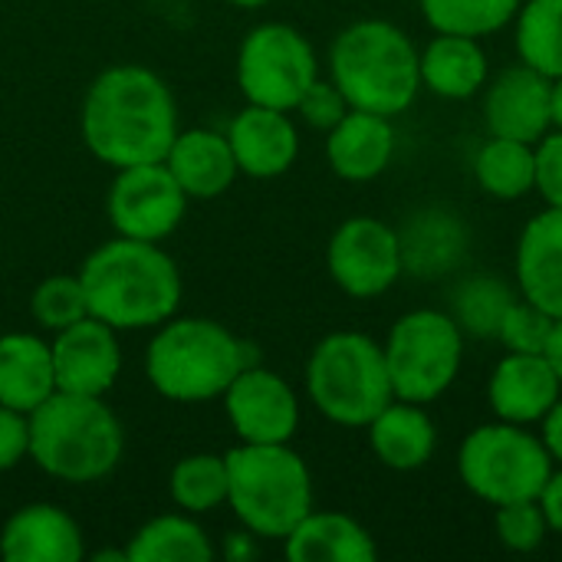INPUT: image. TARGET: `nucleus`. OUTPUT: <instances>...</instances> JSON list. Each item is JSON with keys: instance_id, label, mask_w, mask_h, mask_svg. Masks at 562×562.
<instances>
[{"instance_id": "nucleus-1", "label": "nucleus", "mask_w": 562, "mask_h": 562, "mask_svg": "<svg viewBox=\"0 0 562 562\" xmlns=\"http://www.w3.org/2000/svg\"><path fill=\"white\" fill-rule=\"evenodd\" d=\"M86 148L109 168L161 161L178 135V102L168 82L138 63L102 69L79 109Z\"/></svg>"}, {"instance_id": "nucleus-2", "label": "nucleus", "mask_w": 562, "mask_h": 562, "mask_svg": "<svg viewBox=\"0 0 562 562\" xmlns=\"http://www.w3.org/2000/svg\"><path fill=\"white\" fill-rule=\"evenodd\" d=\"M79 280L89 313L119 333L155 329L181 306L178 263L151 240L115 234L82 260Z\"/></svg>"}, {"instance_id": "nucleus-3", "label": "nucleus", "mask_w": 562, "mask_h": 562, "mask_svg": "<svg viewBox=\"0 0 562 562\" xmlns=\"http://www.w3.org/2000/svg\"><path fill=\"white\" fill-rule=\"evenodd\" d=\"M125 454L119 415L95 395L53 392L30 412V461L63 484H95Z\"/></svg>"}, {"instance_id": "nucleus-4", "label": "nucleus", "mask_w": 562, "mask_h": 562, "mask_svg": "<svg viewBox=\"0 0 562 562\" xmlns=\"http://www.w3.org/2000/svg\"><path fill=\"white\" fill-rule=\"evenodd\" d=\"M329 79L352 109L395 119L422 92L418 46L389 20H356L329 46Z\"/></svg>"}, {"instance_id": "nucleus-5", "label": "nucleus", "mask_w": 562, "mask_h": 562, "mask_svg": "<svg viewBox=\"0 0 562 562\" xmlns=\"http://www.w3.org/2000/svg\"><path fill=\"white\" fill-rule=\"evenodd\" d=\"M244 366H250L247 346L207 316L165 319L145 349L148 385L178 405L221 398Z\"/></svg>"}, {"instance_id": "nucleus-6", "label": "nucleus", "mask_w": 562, "mask_h": 562, "mask_svg": "<svg viewBox=\"0 0 562 562\" xmlns=\"http://www.w3.org/2000/svg\"><path fill=\"white\" fill-rule=\"evenodd\" d=\"M227 507L257 540H286L313 510V474L290 445L227 451Z\"/></svg>"}, {"instance_id": "nucleus-7", "label": "nucleus", "mask_w": 562, "mask_h": 562, "mask_svg": "<svg viewBox=\"0 0 562 562\" xmlns=\"http://www.w3.org/2000/svg\"><path fill=\"white\" fill-rule=\"evenodd\" d=\"M306 395L339 428H366L395 402L385 349L366 333H329L306 359Z\"/></svg>"}, {"instance_id": "nucleus-8", "label": "nucleus", "mask_w": 562, "mask_h": 562, "mask_svg": "<svg viewBox=\"0 0 562 562\" xmlns=\"http://www.w3.org/2000/svg\"><path fill=\"white\" fill-rule=\"evenodd\" d=\"M553 458L540 435L527 425L491 422L477 425L458 451L461 484L484 504L504 507L514 501H537L553 474Z\"/></svg>"}, {"instance_id": "nucleus-9", "label": "nucleus", "mask_w": 562, "mask_h": 562, "mask_svg": "<svg viewBox=\"0 0 562 562\" xmlns=\"http://www.w3.org/2000/svg\"><path fill=\"white\" fill-rule=\"evenodd\" d=\"M382 349L395 398L415 405L438 402L464 366V333L445 310L425 306L398 316Z\"/></svg>"}, {"instance_id": "nucleus-10", "label": "nucleus", "mask_w": 562, "mask_h": 562, "mask_svg": "<svg viewBox=\"0 0 562 562\" xmlns=\"http://www.w3.org/2000/svg\"><path fill=\"white\" fill-rule=\"evenodd\" d=\"M234 76L247 102L293 112L303 92L319 79V59L296 26L267 20L240 40Z\"/></svg>"}, {"instance_id": "nucleus-11", "label": "nucleus", "mask_w": 562, "mask_h": 562, "mask_svg": "<svg viewBox=\"0 0 562 562\" xmlns=\"http://www.w3.org/2000/svg\"><path fill=\"white\" fill-rule=\"evenodd\" d=\"M326 270L346 296L375 300L389 293L405 273L402 237L392 224L379 217H349L329 237Z\"/></svg>"}, {"instance_id": "nucleus-12", "label": "nucleus", "mask_w": 562, "mask_h": 562, "mask_svg": "<svg viewBox=\"0 0 562 562\" xmlns=\"http://www.w3.org/2000/svg\"><path fill=\"white\" fill-rule=\"evenodd\" d=\"M105 211L119 237L161 244L181 227L188 214V194L165 161H145L115 171L105 194Z\"/></svg>"}, {"instance_id": "nucleus-13", "label": "nucleus", "mask_w": 562, "mask_h": 562, "mask_svg": "<svg viewBox=\"0 0 562 562\" xmlns=\"http://www.w3.org/2000/svg\"><path fill=\"white\" fill-rule=\"evenodd\" d=\"M224 415L244 445H290L300 431V398L293 385L257 362L244 366L221 395Z\"/></svg>"}, {"instance_id": "nucleus-14", "label": "nucleus", "mask_w": 562, "mask_h": 562, "mask_svg": "<svg viewBox=\"0 0 562 562\" xmlns=\"http://www.w3.org/2000/svg\"><path fill=\"white\" fill-rule=\"evenodd\" d=\"M53 375L56 392L105 398L122 375L119 329L95 316H86L59 333H53Z\"/></svg>"}, {"instance_id": "nucleus-15", "label": "nucleus", "mask_w": 562, "mask_h": 562, "mask_svg": "<svg viewBox=\"0 0 562 562\" xmlns=\"http://www.w3.org/2000/svg\"><path fill=\"white\" fill-rule=\"evenodd\" d=\"M553 79L517 63L484 86V125L491 135L537 145L553 128Z\"/></svg>"}, {"instance_id": "nucleus-16", "label": "nucleus", "mask_w": 562, "mask_h": 562, "mask_svg": "<svg viewBox=\"0 0 562 562\" xmlns=\"http://www.w3.org/2000/svg\"><path fill=\"white\" fill-rule=\"evenodd\" d=\"M227 142L240 175L270 181L286 175L300 158V128L290 112L247 102L227 125Z\"/></svg>"}, {"instance_id": "nucleus-17", "label": "nucleus", "mask_w": 562, "mask_h": 562, "mask_svg": "<svg viewBox=\"0 0 562 562\" xmlns=\"http://www.w3.org/2000/svg\"><path fill=\"white\" fill-rule=\"evenodd\" d=\"M560 398V375L543 352H507L487 379V405L497 422L533 428Z\"/></svg>"}, {"instance_id": "nucleus-18", "label": "nucleus", "mask_w": 562, "mask_h": 562, "mask_svg": "<svg viewBox=\"0 0 562 562\" xmlns=\"http://www.w3.org/2000/svg\"><path fill=\"white\" fill-rule=\"evenodd\" d=\"M0 557L7 562H79L86 537L79 520L56 504H23L0 527Z\"/></svg>"}, {"instance_id": "nucleus-19", "label": "nucleus", "mask_w": 562, "mask_h": 562, "mask_svg": "<svg viewBox=\"0 0 562 562\" xmlns=\"http://www.w3.org/2000/svg\"><path fill=\"white\" fill-rule=\"evenodd\" d=\"M517 293L550 316H562V207H543L527 221L514 257Z\"/></svg>"}, {"instance_id": "nucleus-20", "label": "nucleus", "mask_w": 562, "mask_h": 562, "mask_svg": "<svg viewBox=\"0 0 562 562\" xmlns=\"http://www.w3.org/2000/svg\"><path fill=\"white\" fill-rule=\"evenodd\" d=\"M395 158V125L389 115L349 109L326 132V161L336 178L366 184L389 171Z\"/></svg>"}, {"instance_id": "nucleus-21", "label": "nucleus", "mask_w": 562, "mask_h": 562, "mask_svg": "<svg viewBox=\"0 0 562 562\" xmlns=\"http://www.w3.org/2000/svg\"><path fill=\"white\" fill-rule=\"evenodd\" d=\"M161 161L168 165L188 201H214L227 194L240 175L227 135L214 128H178Z\"/></svg>"}, {"instance_id": "nucleus-22", "label": "nucleus", "mask_w": 562, "mask_h": 562, "mask_svg": "<svg viewBox=\"0 0 562 562\" xmlns=\"http://www.w3.org/2000/svg\"><path fill=\"white\" fill-rule=\"evenodd\" d=\"M422 89L438 99L461 102L484 92L491 79V59L477 36L435 33L425 49H418Z\"/></svg>"}, {"instance_id": "nucleus-23", "label": "nucleus", "mask_w": 562, "mask_h": 562, "mask_svg": "<svg viewBox=\"0 0 562 562\" xmlns=\"http://www.w3.org/2000/svg\"><path fill=\"white\" fill-rule=\"evenodd\" d=\"M369 448L389 471H418L438 451V425L425 405L389 402L369 425Z\"/></svg>"}, {"instance_id": "nucleus-24", "label": "nucleus", "mask_w": 562, "mask_h": 562, "mask_svg": "<svg viewBox=\"0 0 562 562\" xmlns=\"http://www.w3.org/2000/svg\"><path fill=\"white\" fill-rule=\"evenodd\" d=\"M290 562H372L375 537L342 510H310L283 540Z\"/></svg>"}, {"instance_id": "nucleus-25", "label": "nucleus", "mask_w": 562, "mask_h": 562, "mask_svg": "<svg viewBox=\"0 0 562 562\" xmlns=\"http://www.w3.org/2000/svg\"><path fill=\"white\" fill-rule=\"evenodd\" d=\"M56 392L53 349L36 333L0 336V405L30 415Z\"/></svg>"}, {"instance_id": "nucleus-26", "label": "nucleus", "mask_w": 562, "mask_h": 562, "mask_svg": "<svg viewBox=\"0 0 562 562\" xmlns=\"http://www.w3.org/2000/svg\"><path fill=\"white\" fill-rule=\"evenodd\" d=\"M402 237V254H405V270L415 277H445L451 273L468 250V227L458 214L445 207H428L412 217Z\"/></svg>"}, {"instance_id": "nucleus-27", "label": "nucleus", "mask_w": 562, "mask_h": 562, "mask_svg": "<svg viewBox=\"0 0 562 562\" xmlns=\"http://www.w3.org/2000/svg\"><path fill=\"white\" fill-rule=\"evenodd\" d=\"M214 557L207 530L184 510L145 520L125 543L128 562H211Z\"/></svg>"}, {"instance_id": "nucleus-28", "label": "nucleus", "mask_w": 562, "mask_h": 562, "mask_svg": "<svg viewBox=\"0 0 562 562\" xmlns=\"http://www.w3.org/2000/svg\"><path fill=\"white\" fill-rule=\"evenodd\" d=\"M474 181L497 201H520L537 188V145L491 135L474 155Z\"/></svg>"}, {"instance_id": "nucleus-29", "label": "nucleus", "mask_w": 562, "mask_h": 562, "mask_svg": "<svg viewBox=\"0 0 562 562\" xmlns=\"http://www.w3.org/2000/svg\"><path fill=\"white\" fill-rule=\"evenodd\" d=\"M514 46L524 66L562 76V0H524L514 16Z\"/></svg>"}, {"instance_id": "nucleus-30", "label": "nucleus", "mask_w": 562, "mask_h": 562, "mask_svg": "<svg viewBox=\"0 0 562 562\" xmlns=\"http://www.w3.org/2000/svg\"><path fill=\"white\" fill-rule=\"evenodd\" d=\"M171 504L191 517H204L227 504V454H184L168 474Z\"/></svg>"}, {"instance_id": "nucleus-31", "label": "nucleus", "mask_w": 562, "mask_h": 562, "mask_svg": "<svg viewBox=\"0 0 562 562\" xmlns=\"http://www.w3.org/2000/svg\"><path fill=\"white\" fill-rule=\"evenodd\" d=\"M422 16L435 33L494 36L507 30L524 0H418Z\"/></svg>"}, {"instance_id": "nucleus-32", "label": "nucleus", "mask_w": 562, "mask_h": 562, "mask_svg": "<svg viewBox=\"0 0 562 562\" xmlns=\"http://www.w3.org/2000/svg\"><path fill=\"white\" fill-rule=\"evenodd\" d=\"M520 293H514L501 277H471L454 290L451 300V316L461 326L464 336L477 339H497L501 323L507 310L514 306Z\"/></svg>"}, {"instance_id": "nucleus-33", "label": "nucleus", "mask_w": 562, "mask_h": 562, "mask_svg": "<svg viewBox=\"0 0 562 562\" xmlns=\"http://www.w3.org/2000/svg\"><path fill=\"white\" fill-rule=\"evenodd\" d=\"M30 316L49 336L86 319V316H92L79 273H53V277L40 280L33 296H30Z\"/></svg>"}, {"instance_id": "nucleus-34", "label": "nucleus", "mask_w": 562, "mask_h": 562, "mask_svg": "<svg viewBox=\"0 0 562 562\" xmlns=\"http://www.w3.org/2000/svg\"><path fill=\"white\" fill-rule=\"evenodd\" d=\"M497 517H494V530H497V540L504 550L510 553H533L543 547L547 533H550V524H547V514L540 507V501H514V504H504V507H494Z\"/></svg>"}, {"instance_id": "nucleus-35", "label": "nucleus", "mask_w": 562, "mask_h": 562, "mask_svg": "<svg viewBox=\"0 0 562 562\" xmlns=\"http://www.w3.org/2000/svg\"><path fill=\"white\" fill-rule=\"evenodd\" d=\"M553 319L550 313H543L540 306H533L530 300L517 296L514 306L507 310L504 323H501V333H497V342L507 349V352H547V342H550V329H553Z\"/></svg>"}, {"instance_id": "nucleus-36", "label": "nucleus", "mask_w": 562, "mask_h": 562, "mask_svg": "<svg viewBox=\"0 0 562 562\" xmlns=\"http://www.w3.org/2000/svg\"><path fill=\"white\" fill-rule=\"evenodd\" d=\"M349 109H352V105L346 102V95L339 92V86H336L333 79H316V82L303 92V99L296 102L293 112H296L306 125H313V128H319V132H329Z\"/></svg>"}, {"instance_id": "nucleus-37", "label": "nucleus", "mask_w": 562, "mask_h": 562, "mask_svg": "<svg viewBox=\"0 0 562 562\" xmlns=\"http://www.w3.org/2000/svg\"><path fill=\"white\" fill-rule=\"evenodd\" d=\"M547 207H562V132L550 128L537 142V188Z\"/></svg>"}, {"instance_id": "nucleus-38", "label": "nucleus", "mask_w": 562, "mask_h": 562, "mask_svg": "<svg viewBox=\"0 0 562 562\" xmlns=\"http://www.w3.org/2000/svg\"><path fill=\"white\" fill-rule=\"evenodd\" d=\"M30 458V415L0 405V474Z\"/></svg>"}, {"instance_id": "nucleus-39", "label": "nucleus", "mask_w": 562, "mask_h": 562, "mask_svg": "<svg viewBox=\"0 0 562 562\" xmlns=\"http://www.w3.org/2000/svg\"><path fill=\"white\" fill-rule=\"evenodd\" d=\"M537 501H540V507L547 514L550 533H560L562 537V468L560 471L553 468V474H550V481H547V487H543V494Z\"/></svg>"}, {"instance_id": "nucleus-40", "label": "nucleus", "mask_w": 562, "mask_h": 562, "mask_svg": "<svg viewBox=\"0 0 562 562\" xmlns=\"http://www.w3.org/2000/svg\"><path fill=\"white\" fill-rule=\"evenodd\" d=\"M540 441H543V448L550 451V458H553V464H560L562 468V398L543 415V422H540Z\"/></svg>"}, {"instance_id": "nucleus-41", "label": "nucleus", "mask_w": 562, "mask_h": 562, "mask_svg": "<svg viewBox=\"0 0 562 562\" xmlns=\"http://www.w3.org/2000/svg\"><path fill=\"white\" fill-rule=\"evenodd\" d=\"M257 553V537L250 530H240V533H231L227 543H224V557L227 560H250Z\"/></svg>"}, {"instance_id": "nucleus-42", "label": "nucleus", "mask_w": 562, "mask_h": 562, "mask_svg": "<svg viewBox=\"0 0 562 562\" xmlns=\"http://www.w3.org/2000/svg\"><path fill=\"white\" fill-rule=\"evenodd\" d=\"M547 359H550V366L557 369V375H560L562 382V316L553 319V329H550V342H547V352H543Z\"/></svg>"}, {"instance_id": "nucleus-43", "label": "nucleus", "mask_w": 562, "mask_h": 562, "mask_svg": "<svg viewBox=\"0 0 562 562\" xmlns=\"http://www.w3.org/2000/svg\"><path fill=\"white\" fill-rule=\"evenodd\" d=\"M550 112H553V128L562 132V76L553 79V89H550Z\"/></svg>"}, {"instance_id": "nucleus-44", "label": "nucleus", "mask_w": 562, "mask_h": 562, "mask_svg": "<svg viewBox=\"0 0 562 562\" xmlns=\"http://www.w3.org/2000/svg\"><path fill=\"white\" fill-rule=\"evenodd\" d=\"M227 3H234V7H244V10H257V7H267L270 0H227Z\"/></svg>"}]
</instances>
